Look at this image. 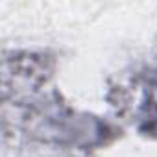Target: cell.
Segmentation results:
<instances>
[{
	"mask_svg": "<svg viewBox=\"0 0 157 157\" xmlns=\"http://www.w3.org/2000/svg\"><path fill=\"white\" fill-rule=\"evenodd\" d=\"M135 104H131L137 129L157 139V65L140 72L133 80Z\"/></svg>",
	"mask_w": 157,
	"mask_h": 157,
	"instance_id": "2",
	"label": "cell"
},
{
	"mask_svg": "<svg viewBox=\"0 0 157 157\" xmlns=\"http://www.w3.org/2000/svg\"><path fill=\"white\" fill-rule=\"evenodd\" d=\"M44 89L21 98H2L4 126L11 124L28 137L59 148L93 150L107 144L117 129L89 113H80L61 100L57 93L43 94Z\"/></svg>",
	"mask_w": 157,
	"mask_h": 157,
	"instance_id": "1",
	"label": "cell"
}]
</instances>
